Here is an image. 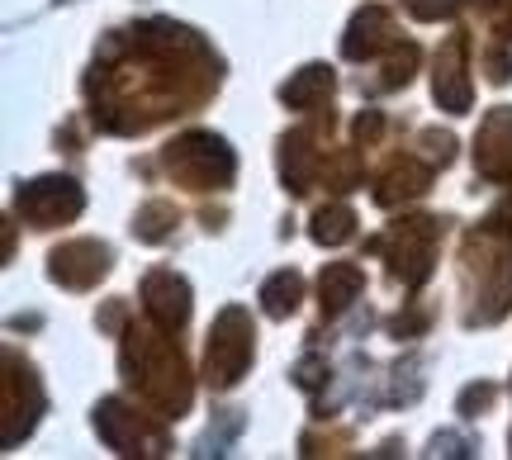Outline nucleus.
<instances>
[{
    "instance_id": "nucleus-2",
    "label": "nucleus",
    "mask_w": 512,
    "mask_h": 460,
    "mask_svg": "<svg viewBox=\"0 0 512 460\" xmlns=\"http://www.w3.org/2000/svg\"><path fill=\"white\" fill-rule=\"evenodd\" d=\"M19 209H24L38 228H48V223L76 214V209H81V195H76L72 181H34L19 195Z\"/></svg>"
},
{
    "instance_id": "nucleus-3",
    "label": "nucleus",
    "mask_w": 512,
    "mask_h": 460,
    "mask_svg": "<svg viewBox=\"0 0 512 460\" xmlns=\"http://www.w3.org/2000/svg\"><path fill=\"white\" fill-rule=\"evenodd\" d=\"M147 309L162 318V328H176V323H185V285L176 276H152L147 280Z\"/></svg>"
},
{
    "instance_id": "nucleus-6",
    "label": "nucleus",
    "mask_w": 512,
    "mask_h": 460,
    "mask_svg": "<svg viewBox=\"0 0 512 460\" xmlns=\"http://www.w3.org/2000/svg\"><path fill=\"white\" fill-rule=\"evenodd\" d=\"M512 133V114H498V119H489V133ZM494 152H508V162H512V138L508 143H494V138H484V148H479V162H489Z\"/></svg>"
},
{
    "instance_id": "nucleus-5",
    "label": "nucleus",
    "mask_w": 512,
    "mask_h": 460,
    "mask_svg": "<svg viewBox=\"0 0 512 460\" xmlns=\"http://www.w3.org/2000/svg\"><path fill=\"white\" fill-rule=\"evenodd\" d=\"M294 299H299V280L294 276H275L271 285H266V309L271 313H290Z\"/></svg>"
},
{
    "instance_id": "nucleus-1",
    "label": "nucleus",
    "mask_w": 512,
    "mask_h": 460,
    "mask_svg": "<svg viewBox=\"0 0 512 460\" xmlns=\"http://www.w3.org/2000/svg\"><path fill=\"white\" fill-rule=\"evenodd\" d=\"M242 328V313L228 309L223 313V328L219 337L209 342V380H219V385H233L238 380V370L247 366V351H252V337Z\"/></svg>"
},
{
    "instance_id": "nucleus-4",
    "label": "nucleus",
    "mask_w": 512,
    "mask_h": 460,
    "mask_svg": "<svg viewBox=\"0 0 512 460\" xmlns=\"http://www.w3.org/2000/svg\"><path fill=\"white\" fill-rule=\"evenodd\" d=\"M356 285H361V276H356V271H347V266L328 271V276H323V304H328L332 313L347 309L351 295H356Z\"/></svg>"
}]
</instances>
